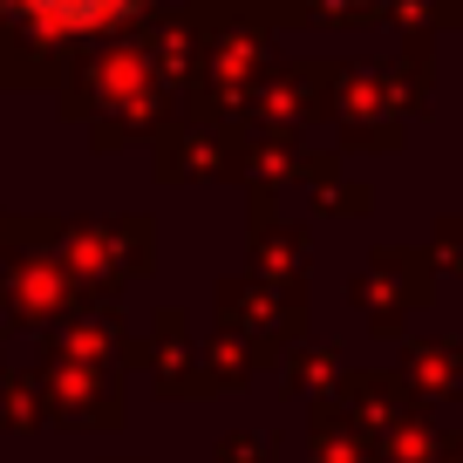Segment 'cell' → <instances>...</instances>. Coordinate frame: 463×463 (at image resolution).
Listing matches in <instances>:
<instances>
[{"mask_svg":"<svg viewBox=\"0 0 463 463\" xmlns=\"http://www.w3.org/2000/svg\"><path fill=\"white\" fill-rule=\"evenodd\" d=\"M144 0H0V14H21L34 28H55V34H89V28H116L130 21Z\"/></svg>","mask_w":463,"mask_h":463,"instance_id":"cell-1","label":"cell"}]
</instances>
